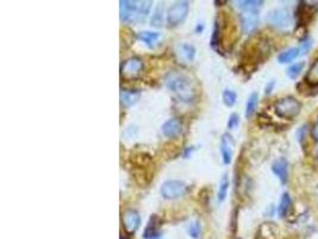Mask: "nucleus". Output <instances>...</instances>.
Returning <instances> with one entry per match:
<instances>
[{
  "label": "nucleus",
  "instance_id": "f257e3e1",
  "mask_svg": "<svg viewBox=\"0 0 318 239\" xmlns=\"http://www.w3.org/2000/svg\"><path fill=\"white\" fill-rule=\"evenodd\" d=\"M166 86L168 90L172 91L183 103H193L197 97L196 89L190 78L180 73L172 72L166 78Z\"/></svg>",
  "mask_w": 318,
  "mask_h": 239
},
{
  "label": "nucleus",
  "instance_id": "f03ea898",
  "mask_svg": "<svg viewBox=\"0 0 318 239\" xmlns=\"http://www.w3.org/2000/svg\"><path fill=\"white\" fill-rule=\"evenodd\" d=\"M301 104L298 99L292 96L284 97L278 99L274 104V111L281 119L291 120L296 117L301 112Z\"/></svg>",
  "mask_w": 318,
  "mask_h": 239
},
{
  "label": "nucleus",
  "instance_id": "7ed1b4c3",
  "mask_svg": "<svg viewBox=\"0 0 318 239\" xmlns=\"http://www.w3.org/2000/svg\"><path fill=\"white\" fill-rule=\"evenodd\" d=\"M267 22L278 30H287L293 24V15L288 7H277L268 12Z\"/></svg>",
  "mask_w": 318,
  "mask_h": 239
},
{
  "label": "nucleus",
  "instance_id": "20e7f679",
  "mask_svg": "<svg viewBox=\"0 0 318 239\" xmlns=\"http://www.w3.org/2000/svg\"><path fill=\"white\" fill-rule=\"evenodd\" d=\"M119 18L123 23L144 22L142 16L141 1L133 0H120L119 1Z\"/></svg>",
  "mask_w": 318,
  "mask_h": 239
},
{
  "label": "nucleus",
  "instance_id": "39448f33",
  "mask_svg": "<svg viewBox=\"0 0 318 239\" xmlns=\"http://www.w3.org/2000/svg\"><path fill=\"white\" fill-rule=\"evenodd\" d=\"M190 12V2L185 0L174 2L167 11V23L169 27H178L187 17Z\"/></svg>",
  "mask_w": 318,
  "mask_h": 239
},
{
  "label": "nucleus",
  "instance_id": "423d86ee",
  "mask_svg": "<svg viewBox=\"0 0 318 239\" xmlns=\"http://www.w3.org/2000/svg\"><path fill=\"white\" fill-rule=\"evenodd\" d=\"M187 191V185L185 182L178 180H168L162 183L160 188L162 198L166 200H175L184 196Z\"/></svg>",
  "mask_w": 318,
  "mask_h": 239
},
{
  "label": "nucleus",
  "instance_id": "0eeeda50",
  "mask_svg": "<svg viewBox=\"0 0 318 239\" xmlns=\"http://www.w3.org/2000/svg\"><path fill=\"white\" fill-rule=\"evenodd\" d=\"M144 70L143 61L137 56L129 57V59L123 61L122 66H120V74L124 79L134 80L137 79L142 74Z\"/></svg>",
  "mask_w": 318,
  "mask_h": 239
},
{
  "label": "nucleus",
  "instance_id": "6e6552de",
  "mask_svg": "<svg viewBox=\"0 0 318 239\" xmlns=\"http://www.w3.org/2000/svg\"><path fill=\"white\" fill-rule=\"evenodd\" d=\"M123 227L128 235H134L141 226V217L135 209H127L122 217Z\"/></svg>",
  "mask_w": 318,
  "mask_h": 239
},
{
  "label": "nucleus",
  "instance_id": "1a4fd4ad",
  "mask_svg": "<svg viewBox=\"0 0 318 239\" xmlns=\"http://www.w3.org/2000/svg\"><path fill=\"white\" fill-rule=\"evenodd\" d=\"M234 147H235V143H234L231 134H223L222 139H220V154H222V160L224 165H229L233 162Z\"/></svg>",
  "mask_w": 318,
  "mask_h": 239
},
{
  "label": "nucleus",
  "instance_id": "9d476101",
  "mask_svg": "<svg viewBox=\"0 0 318 239\" xmlns=\"http://www.w3.org/2000/svg\"><path fill=\"white\" fill-rule=\"evenodd\" d=\"M260 17L259 11L242 12L241 14V27L244 34H251L259 27Z\"/></svg>",
  "mask_w": 318,
  "mask_h": 239
},
{
  "label": "nucleus",
  "instance_id": "9b49d317",
  "mask_svg": "<svg viewBox=\"0 0 318 239\" xmlns=\"http://www.w3.org/2000/svg\"><path fill=\"white\" fill-rule=\"evenodd\" d=\"M183 122L174 117V119H169L166 121L161 127V132L165 136H167V138L173 139L177 138L178 135H180V134L183 133Z\"/></svg>",
  "mask_w": 318,
  "mask_h": 239
},
{
  "label": "nucleus",
  "instance_id": "f8f14e48",
  "mask_svg": "<svg viewBox=\"0 0 318 239\" xmlns=\"http://www.w3.org/2000/svg\"><path fill=\"white\" fill-rule=\"evenodd\" d=\"M272 171L279 178L281 184L285 185L288 181V162L285 158H279L272 164Z\"/></svg>",
  "mask_w": 318,
  "mask_h": 239
},
{
  "label": "nucleus",
  "instance_id": "ddd939ff",
  "mask_svg": "<svg viewBox=\"0 0 318 239\" xmlns=\"http://www.w3.org/2000/svg\"><path fill=\"white\" fill-rule=\"evenodd\" d=\"M142 92L136 89H130V90H122L120 91V106L124 108H130L138 103L141 99Z\"/></svg>",
  "mask_w": 318,
  "mask_h": 239
},
{
  "label": "nucleus",
  "instance_id": "4468645a",
  "mask_svg": "<svg viewBox=\"0 0 318 239\" xmlns=\"http://www.w3.org/2000/svg\"><path fill=\"white\" fill-rule=\"evenodd\" d=\"M159 225H160V218L157 215H153L149 219L148 225H147L146 230H144L143 238L144 239H159L160 232H159Z\"/></svg>",
  "mask_w": 318,
  "mask_h": 239
},
{
  "label": "nucleus",
  "instance_id": "2eb2a0df",
  "mask_svg": "<svg viewBox=\"0 0 318 239\" xmlns=\"http://www.w3.org/2000/svg\"><path fill=\"white\" fill-rule=\"evenodd\" d=\"M177 53L183 60H185V61L187 62H191L193 61L194 57H196L197 51H196V47H194L193 44L181 43L178 46Z\"/></svg>",
  "mask_w": 318,
  "mask_h": 239
},
{
  "label": "nucleus",
  "instance_id": "dca6fc26",
  "mask_svg": "<svg viewBox=\"0 0 318 239\" xmlns=\"http://www.w3.org/2000/svg\"><path fill=\"white\" fill-rule=\"evenodd\" d=\"M222 24H220L219 18H217L216 22H215L214 31H212L211 41H210V46L215 51H219L220 46H222Z\"/></svg>",
  "mask_w": 318,
  "mask_h": 239
},
{
  "label": "nucleus",
  "instance_id": "f3484780",
  "mask_svg": "<svg viewBox=\"0 0 318 239\" xmlns=\"http://www.w3.org/2000/svg\"><path fill=\"white\" fill-rule=\"evenodd\" d=\"M160 36L161 35L159 33H154V31H141V33L137 34L138 40L143 42L149 48H153L155 44L159 42Z\"/></svg>",
  "mask_w": 318,
  "mask_h": 239
},
{
  "label": "nucleus",
  "instance_id": "a211bd4d",
  "mask_svg": "<svg viewBox=\"0 0 318 239\" xmlns=\"http://www.w3.org/2000/svg\"><path fill=\"white\" fill-rule=\"evenodd\" d=\"M291 207H292V199H291L290 194L284 193L280 199L279 206H278V215H279L281 219L287 217L288 213H290Z\"/></svg>",
  "mask_w": 318,
  "mask_h": 239
},
{
  "label": "nucleus",
  "instance_id": "6ab92c4d",
  "mask_svg": "<svg viewBox=\"0 0 318 239\" xmlns=\"http://www.w3.org/2000/svg\"><path fill=\"white\" fill-rule=\"evenodd\" d=\"M299 55H301V48L299 47H293V48L286 49L283 53L278 55V61L280 64H290V62L294 61Z\"/></svg>",
  "mask_w": 318,
  "mask_h": 239
},
{
  "label": "nucleus",
  "instance_id": "aec40b11",
  "mask_svg": "<svg viewBox=\"0 0 318 239\" xmlns=\"http://www.w3.org/2000/svg\"><path fill=\"white\" fill-rule=\"evenodd\" d=\"M237 7L242 12H253L259 11L260 7L264 5L262 0H241V1H236Z\"/></svg>",
  "mask_w": 318,
  "mask_h": 239
},
{
  "label": "nucleus",
  "instance_id": "412c9836",
  "mask_svg": "<svg viewBox=\"0 0 318 239\" xmlns=\"http://www.w3.org/2000/svg\"><path fill=\"white\" fill-rule=\"evenodd\" d=\"M229 186H230V180L229 176L227 173L222 176L219 181V188H218V194H217V201L219 203H223L225 201L228 196V191H229Z\"/></svg>",
  "mask_w": 318,
  "mask_h": 239
},
{
  "label": "nucleus",
  "instance_id": "4be33fe9",
  "mask_svg": "<svg viewBox=\"0 0 318 239\" xmlns=\"http://www.w3.org/2000/svg\"><path fill=\"white\" fill-rule=\"evenodd\" d=\"M305 81L310 86L318 85V59L315 60L309 70H307V73L305 75Z\"/></svg>",
  "mask_w": 318,
  "mask_h": 239
},
{
  "label": "nucleus",
  "instance_id": "5701e85b",
  "mask_svg": "<svg viewBox=\"0 0 318 239\" xmlns=\"http://www.w3.org/2000/svg\"><path fill=\"white\" fill-rule=\"evenodd\" d=\"M257 104H259V94L256 92H251L247 99L246 104V117H251L256 111Z\"/></svg>",
  "mask_w": 318,
  "mask_h": 239
},
{
  "label": "nucleus",
  "instance_id": "b1692460",
  "mask_svg": "<svg viewBox=\"0 0 318 239\" xmlns=\"http://www.w3.org/2000/svg\"><path fill=\"white\" fill-rule=\"evenodd\" d=\"M222 99H223V103H224L225 106L228 108H231L235 106L236 102H237V93H236L235 91L227 89V90L223 91Z\"/></svg>",
  "mask_w": 318,
  "mask_h": 239
},
{
  "label": "nucleus",
  "instance_id": "393cba45",
  "mask_svg": "<svg viewBox=\"0 0 318 239\" xmlns=\"http://www.w3.org/2000/svg\"><path fill=\"white\" fill-rule=\"evenodd\" d=\"M304 67H305V62L304 61L291 65V66L287 68V71H286V75H287L290 79H296V78H298V75L301 74Z\"/></svg>",
  "mask_w": 318,
  "mask_h": 239
},
{
  "label": "nucleus",
  "instance_id": "a878e982",
  "mask_svg": "<svg viewBox=\"0 0 318 239\" xmlns=\"http://www.w3.org/2000/svg\"><path fill=\"white\" fill-rule=\"evenodd\" d=\"M164 23V5L160 4L155 9L153 17H151V25L153 27H160Z\"/></svg>",
  "mask_w": 318,
  "mask_h": 239
},
{
  "label": "nucleus",
  "instance_id": "bb28decb",
  "mask_svg": "<svg viewBox=\"0 0 318 239\" xmlns=\"http://www.w3.org/2000/svg\"><path fill=\"white\" fill-rule=\"evenodd\" d=\"M187 232H188V236H190L192 239H198L199 236H201V222H199L198 220H196V221H192L191 224L188 225Z\"/></svg>",
  "mask_w": 318,
  "mask_h": 239
},
{
  "label": "nucleus",
  "instance_id": "cd10ccee",
  "mask_svg": "<svg viewBox=\"0 0 318 239\" xmlns=\"http://www.w3.org/2000/svg\"><path fill=\"white\" fill-rule=\"evenodd\" d=\"M238 125H240V116L236 112H234V114L230 115L229 120H228V129H235V128L238 127Z\"/></svg>",
  "mask_w": 318,
  "mask_h": 239
},
{
  "label": "nucleus",
  "instance_id": "c85d7f7f",
  "mask_svg": "<svg viewBox=\"0 0 318 239\" xmlns=\"http://www.w3.org/2000/svg\"><path fill=\"white\" fill-rule=\"evenodd\" d=\"M312 43H314V41L309 37H306L305 40L301 42V47H299V48H301V55H304L306 54L307 52H310V49H311L312 47Z\"/></svg>",
  "mask_w": 318,
  "mask_h": 239
},
{
  "label": "nucleus",
  "instance_id": "c756f323",
  "mask_svg": "<svg viewBox=\"0 0 318 239\" xmlns=\"http://www.w3.org/2000/svg\"><path fill=\"white\" fill-rule=\"evenodd\" d=\"M297 138H298V141L301 143V145H304V140L306 139V126H303L298 129L297 132Z\"/></svg>",
  "mask_w": 318,
  "mask_h": 239
},
{
  "label": "nucleus",
  "instance_id": "7c9ffc66",
  "mask_svg": "<svg viewBox=\"0 0 318 239\" xmlns=\"http://www.w3.org/2000/svg\"><path fill=\"white\" fill-rule=\"evenodd\" d=\"M274 85H275V81H274V80L269 81V83L267 84L266 89H265V93H266V94H269L270 92H272V90H273V88H274Z\"/></svg>",
  "mask_w": 318,
  "mask_h": 239
},
{
  "label": "nucleus",
  "instance_id": "2f4dec72",
  "mask_svg": "<svg viewBox=\"0 0 318 239\" xmlns=\"http://www.w3.org/2000/svg\"><path fill=\"white\" fill-rule=\"evenodd\" d=\"M204 29H205L204 23H198V24L196 25V28H194V31H196L197 34H201L204 31Z\"/></svg>",
  "mask_w": 318,
  "mask_h": 239
},
{
  "label": "nucleus",
  "instance_id": "473e14b6",
  "mask_svg": "<svg viewBox=\"0 0 318 239\" xmlns=\"http://www.w3.org/2000/svg\"><path fill=\"white\" fill-rule=\"evenodd\" d=\"M312 136H314L315 140L318 141V121L315 123L314 128H312Z\"/></svg>",
  "mask_w": 318,
  "mask_h": 239
},
{
  "label": "nucleus",
  "instance_id": "72a5a7b5",
  "mask_svg": "<svg viewBox=\"0 0 318 239\" xmlns=\"http://www.w3.org/2000/svg\"><path fill=\"white\" fill-rule=\"evenodd\" d=\"M192 152H193V147H187L185 152V157H188V154L192 153Z\"/></svg>",
  "mask_w": 318,
  "mask_h": 239
}]
</instances>
